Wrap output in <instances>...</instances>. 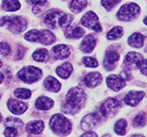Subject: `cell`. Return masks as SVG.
<instances>
[{
    "mask_svg": "<svg viewBox=\"0 0 147 137\" xmlns=\"http://www.w3.org/2000/svg\"><path fill=\"white\" fill-rule=\"evenodd\" d=\"M86 98L85 92L81 88H72L67 93L65 102L62 106V111L67 114H76L83 106Z\"/></svg>",
    "mask_w": 147,
    "mask_h": 137,
    "instance_id": "6da1fadb",
    "label": "cell"
},
{
    "mask_svg": "<svg viewBox=\"0 0 147 137\" xmlns=\"http://www.w3.org/2000/svg\"><path fill=\"white\" fill-rule=\"evenodd\" d=\"M24 38L30 42H38L45 45L51 44L55 40V34L47 29H31L24 35Z\"/></svg>",
    "mask_w": 147,
    "mask_h": 137,
    "instance_id": "7a4b0ae2",
    "label": "cell"
},
{
    "mask_svg": "<svg viewBox=\"0 0 147 137\" xmlns=\"http://www.w3.org/2000/svg\"><path fill=\"white\" fill-rule=\"evenodd\" d=\"M50 126L53 132L59 136H65L69 134L72 129V125L70 122L62 114H56L53 117H51L50 120Z\"/></svg>",
    "mask_w": 147,
    "mask_h": 137,
    "instance_id": "3957f363",
    "label": "cell"
},
{
    "mask_svg": "<svg viewBox=\"0 0 147 137\" xmlns=\"http://www.w3.org/2000/svg\"><path fill=\"white\" fill-rule=\"evenodd\" d=\"M4 25H6L8 29H9L14 33H20L27 28V22L25 20V19L20 17V16L1 17L0 26H4Z\"/></svg>",
    "mask_w": 147,
    "mask_h": 137,
    "instance_id": "277c9868",
    "label": "cell"
},
{
    "mask_svg": "<svg viewBox=\"0 0 147 137\" xmlns=\"http://www.w3.org/2000/svg\"><path fill=\"white\" fill-rule=\"evenodd\" d=\"M18 78L27 84H32L42 77V71L38 67L29 66L24 67L18 73Z\"/></svg>",
    "mask_w": 147,
    "mask_h": 137,
    "instance_id": "5b68a950",
    "label": "cell"
},
{
    "mask_svg": "<svg viewBox=\"0 0 147 137\" xmlns=\"http://www.w3.org/2000/svg\"><path fill=\"white\" fill-rule=\"evenodd\" d=\"M140 13V8L136 3H128L122 5L117 13L118 19L121 21H130L136 18Z\"/></svg>",
    "mask_w": 147,
    "mask_h": 137,
    "instance_id": "8992f818",
    "label": "cell"
},
{
    "mask_svg": "<svg viewBox=\"0 0 147 137\" xmlns=\"http://www.w3.org/2000/svg\"><path fill=\"white\" fill-rule=\"evenodd\" d=\"M120 107V103L115 98H111L106 100L100 106V113L105 117H111L117 113Z\"/></svg>",
    "mask_w": 147,
    "mask_h": 137,
    "instance_id": "52a82bcc",
    "label": "cell"
},
{
    "mask_svg": "<svg viewBox=\"0 0 147 137\" xmlns=\"http://www.w3.org/2000/svg\"><path fill=\"white\" fill-rule=\"evenodd\" d=\"M81 23L86 27H88L96 32H100L102 30L101 26L98 20V17L92 11H89L83 16L81 19Z\"/></svg>",
    "mask_w": 147,
    "mask_h": 137,
    "instance_id": "ba28073f",
    "label": "cell"
},
{
    "mask_svg": "<svg viewBox=\"0 0 147 137\" xmlns=\"http://www.w3.org/2000/svg\"><path fill=\"white\" fill-rule=\"evenodd\" d=\"M143 61L142 56L136 52L128 53L125 58V64L128 69H136L140 67Z\"/></svg>",
    "mask_w": 147,
    "mask_h": 137,
    "instance_id": "9c48e42d",
    "label": "cell"
},
{
    "mask_svg": "<svg viewBox=\"0 0 147 137\" xmlns=\"http://www.w3.org/2000/svg\"><path fill=\"white\" fill-rule=\"evenodd\" d=\"M63 12L59 10H51L46 14L45 17V23L50 28H55L57 24H59V20L63 15Z\"/></svg>",
    "mask_w": 147,
    "mask_h": 137,
    "instance_id": "30bf717a",
    "label": "cell"
},
{
    "mask_svg": "<svg viewBox=\"0 0 147 137\" xmlns=\"http://www.w3.org/2000/svg\"><path fill=\"white\" fill-rule=\"evenodd\" d=\"M107 86L114 90L115 92H118L121 88H123L125 86V80L118 75L111 74L107 78Z\"/></svg>",
    "mask_w": 147,
    "mask_h": 137,
    "instance_id": "8fae6325",
    "label": "cell"
},
{
    "mask_svg": "<svg viewBox=\"0 0 147 137\" xmlns=\"http://www.w3.org/2000/svg\"><path fill=\"white\" fill-rule=\"evenodd\" d=\"M7 105L11 112L15 115H21L27 109V104L13 98L8 101Z\"/></svg>",
    "mask_w": 147,
    "mask_h": 137,
    "instance_id": "7c38bea8",
    "label": "cell"
},
{
    "mask_svg": "<svg viewBox=\"0 0 147 137\" xmlns=\"http://www.w3.org/2000/svg\"><path fill=\"white\" fill-rule=\"evenodd\" d=\"M145 93L143 92H136V91H131L128 92L125 97V102L130 106H137L140 101L144 98Z\"/></svg>",
    "mask_w": 147,
    "mask_h": 137,
    "instance_id": "4fadbf2b",
    "label": "cell"
},
{
    "mask_svg": "<svg viewBox=\"0 0 147 137\" xmlns=\"http://www.w3.org/2000/svg\"><path fill=\"white\" fill-rule=\"evenodd\" d=\"M96 46V38L94 35L90 34L83 39L80 46V49L83 53H91Z\"/></svg>",
    "mask_w": 147,
    "mask_h": 137,
    "instance_id": "5bb4252c",
    "label": "cell"
},
{
    "mask_svg": "<svg viewBox=\"0 0 147 137\" xmlns=\"http://www.w3.org/2000/svg\"><path fill=\"white\" fill-rule=\"evenodd\" d=\"M120 56L116 51L114 50H111V51H107L105 55V61H104V66L105 68L111 71L115 68V64L117 61L119 60Z\"/></svg>",
    "mask_w": 147,
    "mask_h": 137,
    "instance_id": "9a60e30c",
    "label": "cell"
},
{
    "mask_svg": "<svg viewBox=\"0 0 147 137\" xmlns=\"http://www.w3.org/2000/svg\"><path fill=\"white\" fill-rule=\"evenodd\" d=\"M52 54L55 60H63L69 56V50L66 45H57L52 49Z\"/></svg>",
    "mask_w": 147,
    "mask_h": 137,
    "instance_id": "2e32d148",
    "label": "cell"
},
{
    "mask_svg": "<svg viewBox=\"0 0 147 137\" xmlns=\"http://www.w3.org/2000/svg\"><path fill=\"white\" fill-rule=\"evenodd\" d=\"M99 121V116L96 114H90L85 116L82 120L81 126L84 130H90L94 128Z\"/></svg>",
    "mask_w": 147,
    "mask_h": 137,
    "instance_id": "e0dca14e",
    "label": "cell"
},
{
    "mask_svg": "<svg viewBox=\"0 0 147 137\" xmlns=\"http://www.w3.org/2000/svg\"><path fill=\"white\" fill-rule=\"evenodd\" d=\"M102 82L101 74L98 72H92L88 74L85 78V83L86 86L94 88L98 86Z\"/></svg>",
    "mask_w": 147,
    "mask_h": 137,
    "instance_id": "ac0fdd59",
    "label": "cell"
},
{
    "mask_svg": "<svg viewBox=\"0 0 147 137\" xmlns=\"http://www.w3.org/2000/svg\"><path fill=\"white\" fill-rule=\"evenodd\" d=\"M44 86L48 91L51 92H58L61 89V84L53 77H48L44 82Z\"/></svg>",
    "mask_w": 147,
    "mask_h": 137,
    "instance_id": "d6986e66",
    "label": "cell"
},
{
    "mask_svg": "<svg viewBox=\"0 0 147 137\" xmlns=\"http://www.w3.org/2000/svg\"><path fill=\"white\" fill-rule=\"evenodd\" d=\"M45 124L40 120H34L30 122L27 125V132L31 134H39L43 131Z\"/></svg>",
    "mask_w": 147,
    "mask_h": 137,
    "instance_id": "ffe728a7",
    "label": "cell"
},
{
    "mask_svg": "<svg viewBox=\"0 0 147 137\" xmlns=\"http://www.w3.org/2000/svg\"><path fill=\"white\" fill-rule=\"evenodd\" d=\"M54 101L48 97H40L36 100L35 106L40 110H48L53 106Z\"/></svg>",
    "mask_w": 147,
    "mask_h": 137,
    "instance_id": "44dd1931",
    "label": "cell"
},
{
    "mask_svg": "<svg viewBox=\"0 0 147 137\" xmlns=\"http://www.w3.org/2000/svg\"><path fill=\"white\" fill-rule=\"evenodd\" d=\"M72 70H73L72 66L69 63H64L61 66L57 67L56 73L60 78L65 79L70 76Z\"/></svg>",
    "mask_w": 147,
    "mask_h": 137,
    "instance_id": "7402d4cb",
    "label": "cell"
},
{
    "mask_svg": "<svg viewBox=\"0 0 147 137\" xmlns=\"http://www.w3.org/2000/svg\"><path fill=\"white\" fill-rule=\"evenodd\" d=\"M144 37L141 33H136L128 38V44L136 48H141L143 46Z\"/></svg>",
    "mask_w": 147,
    "mask_h": 137,
    "instance_id": "603a6c76",
    "label": "cell"
},
{
    "mask_svg": "<svg viewBox=\"0 0 147 137\" xmlns=\"http://www.w3.org/2000/svg\"><path fill=\"white\" fill-rule=\"evenodd\" d=\"M3 9L6 12H14L20 8L18 0H3Z\"/></svg>",
    "mask_w": 147,
    "mask_h": 137,
    "instance_id": "cb8c5ba5",
    "label": "cell"
},
{
    "mask_svg": "<svg viewBox=\"0 0 147 137\" xmlns=\"http://www.w3.org/2000/svg\"><path fill=\"white\" fill-rule=\"evenodd\" d=\"M85 34V30L80 27H76L75 28H70L67 29L65 36L70 39H80L83 37Z\"/></svg>",
    "mask_w": 147,
    "mask_h": 137,
    "instance_id": "d4e9b609",
    "label": "cell"
},
{
    "mask_svg": "<svg viewBox=\"0 0 147 137\" xmlns=\"http://www.w3.org/2000/svg\"><path fill=\"white\" fill-rule=\"evenodd\" d=\"M33 58L38 62H46L49 59V53L45 48L39 49L33 53Z\"/></svg>",
    "mask_w": 147,
    "mask_h": 137,
    "instance_id": "484cf974",
    "label": "cell"
},
{
    "mask_svg": "<svg viewBox=\"0 0 147 137\" xmlns=\"http://www.w3.org/2000/svg\"><path fill=\"white\" fill-rule=\"evenodd\" d=\"M87 4L86 0H72L70 3V9L76 13H80Z\"/></svg>",
    "mask_w": 147,
    "mask_h": 137,
    "instance_id": "4316f807",
    "label": "cell"
},
{
    "mask_svg": "<svg viewBox=\"0 0 147 137\" xmlns=\"http://www.w3.org/2000/svg\"><path fill=\"white\" fill-rule=\"evenodd\" d=\"M124 30L122 27H116L113 28L111 31L108 32L107 34V37L108 40H117L118 38H120L122 35H123Z\"/></svg>",
    "mask_w": 147,
    "mask_h": 137,
    "instance_id": "83f0119b",
    "label": "cell"
},
{
    "mask_svg": "<svg viewBox=\"0 0 147 137\" xmlns=\"http://www.w3.org/2000/svg\"><path fill=\"white\" fill-rule=\"evenodd\" d=\"M126 126H127V122L125 119L118 120L115 126V132L120 136H124L126 132Z\"/></svg>",
    "mask_w": 147,
    "mask_h": 137,
    "instance_id": "f1b7e54d",
    "label": "cell"
},
{
    "mask_svg": "<svg viewBox=\"0 0 147 137\" xmlns=\"http://www.w3.org/2000/svg\"><path fill=\"white\" fill-rule=\"evenodd\" d=\"M147 121V117L146 116V114L143 112L139 113V115H137L135 119H133V126L135 127H142L144 126Z\"/></svg>",
    "mask_w": 147,
    "mask_h": 137,
    "instance_id": "f546056e",
    "label": "cell"
},
{
    "mask_svg": "<svg viewBox=\"0 0 147 137\" xmlns=\"http://www.w3.org/2000/svg\"><path fill=\"white\" fill-rule=\"evenodd\" d=\"M14 95L20 99H28L31 96V92L30 90L25 88H18L14 92Z\"/></svg>",
    "mask_w": 147,
    "mask_h": 137,
    "instance_id": "4dcf8cb0",
    "label": "cell"
},
{
    "mask_svg": "<svg viewBox=\"0 0 147 137\" xmlns=\"http://www.w3.org/2000/svg\"><path fill=\"white\" fill-rule=\"evenodd\" d=\"M5 125L7 126H13L16 129L20 128L23 126V122L17 118H8L5 120Z\"/></svg>",
    "mask_w": 147,
    "mask_h": 137,
    "instance_id": "1f68e13d",
    "label": "cell"
},
{
    "mask_svg": "<svg viewBox=\"0 0 147 137\" xmlns=\"http://www.w3.org/2000/svg\"><path fill=\"white\" fill-rule=\"evenodd\" d=\"M119 2L120 0H101V5L109 12L119 3Z\"/></svg>",
    "mask_w": 147,
    "mask_h": 137,
    "instance_id": "d6a6232c",
    "label": "cell"
},
{
    "mask_svg": "<svg viewBox=\"0 0 147 137\" xmlns=\"http://www.w3.org/2000/svg\"><path fill=\"white\" fill-rule=\"evenodd\" d=\"M83 61L86 67H90V68H95L98 66V62L96 59L93 57H86L83 58Z\"/></svg>",
    "mask_w": 147,
    "mask_h": 137,
    "instance_id": "836d02e7",
    "label": "cell"
},
{
    "mask_svg": "<svg viewBox=\"0 0 147 137\" xmlns=\"http://www.w3.org/2000/svg\"><path fill=\"white\" fill-rule=\"evenodd\" d=\"M10 47L5 42L0 43V53L3 56H6L10 53Z\"/></svg>",
    "mask_w": 147,
    "mask_h": 137,
    "instance_id": "e575fe53",
    "label": "cell"
},
{
    "mask_svg": "<svg viewBox=\"0 0 147 137\" xmlns=\"http://www.w3.org/2000/svg\"><path fill=\"white\" fill-rule=\"evenodd\" d=\"M17 130H16V128H14L13 126H8L6 129H5V132H4V135L5 136H17Z\"/></svg>",
    "mask_w": 147,
    "mask_h": 137,
    "instance_id": "d590c367",
    "label": "cell"
},
{
    "mask_svg": "<svg viewBox=\"0 0 147 137\" xmlns=\"http://www.w3.org/2000/svg\"><path fill=\"white\" fill-rule=\"evenodd\" d=\"M121 77L125 81H129V80L131 79V75L129 71H127V70H125V71H121Z\"/></svg>",
    "mask_w": 147,
    "mask_h": 137,
    "instance_id": "8d00e7d4",
    "label": "cell"
},
{
    "mask_svg": "<svg viewBox=\"0 0 147 137\" xmlns=\"http://www.w3.org/2000/svg\"><path fill=\"white\" fill-rule=\"evenodd\" d=\"M139 67H140V71L142 72V74L147 75V59L145 61H142Z\"/></svg>",
    "mask_w": 147,
    "mask_h": 137,
    "instance_id": "74e56055",
    "label": "cell"
},
{
    "mask_svg": "<svg viewBox=\"0 0 147 137\" xmlns=\"http://www.w3.org/2000/svg\"><path fill=\"white\" fill-rule=\"evenodd\" d=\"M30 4L34 5H42L46 3L47 0H27Z\"/></svg>",
    "mask_w": 147,
    "mask_h": 137,
    "instance_id": "f35d334b",
    "label": "cell"
},
{
    "mask_svg": "<svg viewBox=\"0 0 147 137\" xmlns=\"http://www.w3.org/2000/svg\"><path fill=\"white\" fill-rule=\"evenodd\" d=\"M24 54V50L23 49V47L19 48V49L17 50V52H16V59H20V58L23 57Z\"/></svg>",
    "mask_w": 147,
    "mask_h": 137,
    "instance_id": "ab89813d",
    "label": "cell"
},
{
    "mask_svg": "<svg viewBox=\"0 0 147 137\" xmlns=\"http://www.w3.org/2000/svg\"><path fill=\"white\" fill-rule=\"evenodd\" d=\"M97 136V135L95 133V132H87L83 134V136Z\"/></svg>",
    "mask_w": 147,
    "mask_h": 137,
    "instance_id": "60d3db41",
    "label": "cell"
},
{
    "mask_svg": "<svg viewBox=\"0 0 147 137\" xmlns=\"http://www.w3.org/2000/svg\"><path fill=\"white\" fill-rule=\"evenodd\" d=\"M3 78H4V76H3V74L2 73H0V84L3 82Z\"/></svg>",
    "mask_w": 147,
    "mask_h": 137,
    "instance_id": "b9f144b4",
    "label": "cell"
},
{
    "mask_svg": "<svg viewBox=\"0 0 147 137\" xmlns=\"http://www.w3.org/2000/svg\"><path fill=\"white\" fill-rule=\"evenodd\" d=\"M143 22H144V23L146 24V25H147V16L143 19Z\"/></svg>",
    "mask_w": 147,
    "mask_h": 137,
    "instance_id": "7bdbcfd3",
    "label": "cell"
},
{
    "mask_svg": "<svg viewBox=\"0 0 147 137\" xmlns=\"http://www.w3.org/2000/svg\"><path fill=\"white\" fill-rule=\"evenodd\" d=\"M1 66H2V62H1V61H0V67H1Z\"/></svg>",
    "mask_w": 147,
    "mask_h": 137,
    "instance_id": "ee69618b",
    "label": "cell"
},
{
    "mask_svg": "<svg viewBox=\"0 0 147 137\" xmlns=\"http://www.w3.org/2000/svg\"><path fill=\"white\" fill-rule=\"evenodd\" d=\"M146 52H147V47H146Z\"/></svg>",
    "mask_w": 147,
    "mask_h": 137,
    "instance_id": "f6af8a7d",
    "label": "cell"
}]
</instances>
